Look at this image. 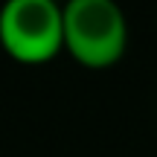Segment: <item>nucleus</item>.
<instances>
[{"instance_id": "1", "label": "nucleus", "mask_w": 157, "mask_h": 157, "mask_svg": "<svg viewBox=\"0 0 157 157\" xmlns=\"http://www.w3.org/2000/svg\"><path fill=\"white\" fill-rule=\"evenodd\" d=\"M64 52L87 70H108L128 50V21L117 0H64Z\"/></svg>"}, {"instance_id": "2", "label": "nucleus", "mask_w": 157, "mask_h": 157, "mask_svg": "<svg viewBox=\"0 0 157 157\" xmlns=\"http://www.w3.org/2000/svg\"><path fill=\"white\" fill-rule=\"evenodd\" d=\"M64 3L6 0L0 6V47L17 64L38 67L64 52Z\"/></svg>"}]
</instances>
